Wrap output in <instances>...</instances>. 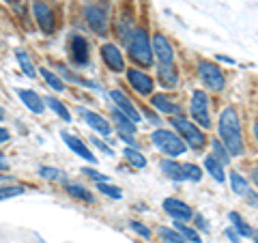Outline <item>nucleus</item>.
<instances>
[{
	"label": "nucleus",
	"instance_id": "f257e3e1",
	"mask_svg": "<svg viewBox=\"0 0 258 243\" xmlns=\"http://www.w3.org/2000/svg\"><path fill=\"white\" fill-rule=\"evenodd\" d=\"M217 132H220V142L224 144V149L228 151V155H243L245 144H243V132H241V120L237 110L228 106L222 110L220 118H217Z\"/></svg>",
	"mask_w": 258,
	"mask_h": 243
},
{
	"label": "nucleus",
	"instance_id": "f03ea898",
	"mask_svg": "<svg viewBox=\"0 0 258 243\" xmlns=\"http://www.w3.org/2000/svg\"><path fill=\"white\" fill-rule=\"evenodd\" d=\"M127 50H129V56L136 60L144 65V67H151L153 65V50H151V37L147 28H134L132 35L127 39Z\"/></svg>",
	"mask_w": 258,
	"mask_h": 243
},
{
	"label": "nucleus",
	"instance_id": "7ed1b4c3",
	"mask_svg": "<svg viewBox=\"0 0 258 243\" xmlns=\"http://www.w3.org/2000/svg\"><path fill=\"white\" fill-rule=\"evenodd\" d=\"M170 125L176 129V132H179L176 136H179L183 142H187L194 151L203 149L205 144H207L205 132H203V129H198V125H194L191 120H187L183 114H181V116H172V118H170Z\"/></svg>",
	"mask_w": 258,
	"mask_h": 243
},
{
	"label": "nucleus",
	"instance_id": "20e7f679",
	"mask_svg": "<svg viewBox=\"0 0 258 243\" xmlns=\"http://www.w3.org/2000/svg\"><path fill=\"white\" fill-rule=\"evenodd\" d=\"M151 142L155 144L161 153H166V155H170V157L183 155L185 149H187V144L174 132H170V129H155V132L151 134Z\"/></svg>",
	"mask_w": 258,
	"mask_h": 243
},
{
	"label": "nucleus",
	"instance_id": "39448f33",
	"mask_svg": "<svg viewBox=\"0 0 258 243\" xmlns=\"http://www.w3.org/2000/svg\"><path fill=\"white\" fill-rule=\"evenodd\" d=\"M198 76H200L203 84L209 88V91H213V93L224 91L226 78H224L222 69L217 67L215 63H211V60H200L198 63Z\"/></svg>",
	"mask_w": 258,
	"mask_h": 243
},
{
	"label": "nucleus",
	"instance_id": "423d86ee",
	"mask_svg": "<svg viewBox=\"0 0 258 243\" xmlns=\"http://www.w3.org/2000/svg\"><path fill=\"white\" fill-rule=\"evenodd\" d=\"M84 20L91 26V30H95L99 37L108 35V5L99 3V5H88L84 7Z\"/></svg>",
	"mask_w": 258,
	"mask_h": 243
},
{
	"label": "nucleus",
	"instance_id": "0eeeda50",
	"mask_svg": "<svg viewBox=\"0 0 258 243\" xmlns=\"http://www.w3.org/2000/svg\"><path fill=\"white\" fill-rule=\"evenodd\" d=\"M189 112H191V118L196 120L203 129H211L213 127L211 114H209V97H207L205 91H194L191 93Z\"/></svg>",
	"mask_w": 258,
	"mask_h": 243
},
{
	"label": "nucleus",
	"instance_id": "6e6552de",
	"mask_svg": "<svg viewBox=\"0 0 258 243\" xmlns=\"http://www.w3.org/2000/svg\"><path fill=\"white\" fill-rule=\"evenodd\" d=\"M32 15H35L39 28H41L45 35H52L56 30V15L45 0H32Z\"/></svg>",
	"mask_w": 258,
	"mask_h": 243
},
{
	"label": "nucleus",
	"instance_id": "1a4fd4ad",
	"mask_svg": "<svg viewBox=\"0 0 258 243\" xmlns=\"http://www.w3.org/2000/svg\"><path fill=\"white\" fill-rule=\"evenodd\" d=\"M69 56L76 67H86L91 63V50H88V41L82 35H71L69 39Z\"/></svg>",
	"mask_w": 258,
	"mask_h": 243
},
{
	"label": "nucleus",
	"instance_id": "9d476101",
	"mask_svg": "<svg viewBox=\"0 0 258 243\" xmlns=\"http://www.w3.org/2000/svg\"><path fill=\"white\" fill-rule=\"evenodd\" d=\"M110 99H112V103H114V108L120 112V114H125L134 125H136V123H140V118H142V116H140V112L136 110L134 101L129 99L127 95H123L120 91H112V93H110Z\"/></svg>",
	"mask_w": 258,
	"mask_h": 243
},
{
	"label": "nucleus",
	"instance_id": "9b49d317",
	"mask_svg": "<svg viewBox=\"0 0 258 243\" xmlns=\"http://www.w3.org/2000/svg\"><path fill=\"white\" fill-rule=\"evenodd\" d=\"M151 50H153V56H157L159 65H174L172 45H170V41H168L164 35H155V37H153Z\"/></svg>",
	"mask_w": 258,
	"mask_h": 243
},
{
	"label": "nucleus",
	"instance_id": "f8f14e48",
	"mask_svg": "<svg viewBox=\"0 0 258 243\" xmlns=\"http://www.w3.org/2000/svg\"><path fill=\"white\" fill-rule=\"evenodd\" d=\"M125 71H127L129 84H132V88H134L136 93H140V95H151L153 93L155 84H153V78L151 76H147L140 69H125Z\"/></svg>",
	"mask_w": 258,
	"mask_h": 243
},
{
	"label": "nucleus",
	"instance_id": "ddd939ff",
	"mask_svg": "<svg viewBox=\"0 0 258 243\" xmlns=\"http://www.w3.org/2000/svg\"><path fill=\"white\" fill-rule=\"evenodd\" d=\"M164 211L170 217H174V222H187L194 217V211H191V207L187 205V202H181L176 198H166L164 200Z\"/></svg>",
	"mask_w": 258,
	"mask_h": 243
},
{
	"label": "nucleus",
	"instance_id": "4468645a",
	"mask_svg": "<svg viewBox=\"0 0 258 243\" xmlns=\"http://www.w3.org/2000/svg\"><path fill=\"white\" fill-rule=\"evenodd\" d=\"M101 58H103V63H106L112 71H114V74H120V71H125L123 54H120V50H118L114 43H103V45H101Z\"/></svg>",
	"mask_w": 258,
	"mask_h": 243
},
{
	"label": "nucleus",
	"instance_id": "2eb2a0df",
	"mask_svg": "<svg viewBox=\"0 0 258 243\" xmlns=\"http://www.w3.org/2000/svg\"><path fill=\"white\" fill-rule=\"evenodd\" d=\"M60 138H62L64 144H67V147H69L71 151H74L78 157H82V159H86V161H91V164H95V161H97V157L91 153V149H88L86 144H84L82 140H80L78 136L69 134V132H60Z\"/></svg>",
	"mask_w": 258,
	"mask_h": 243
},
{
	"label": "nucleus",
	"instance_id": "dca6fc26",
	"mask_svg": "<svg viewBox=\"0 0 258 243\" xmlns=\"http://www.w3.org/2000/svg\"><path fill=\"white\" fill-rule=\"evenodd\" d=\"M80 114H82V118L86 120V125L91 127V129H95L97 134H101V136H110L112 134V127H110V123L106 118H103L101 114H95V112H91V110H80Z\"/></svg>",
	"mask_w": 258,
	"mask_h": 243
},
{
	"label": "nucleus",
	"instance_id": "f3484780",
	"mask_svg": "<svg viewBox=\"0 0 258 243\" xmlns=\"http://www.w3.org/2000/svg\"><path fill=\"white\" fill-rule=\"evenodd\" d=\"M18 95H20V99L26 103V108L30 112H35V114H43L45 106H43V99L39 97V93L30 91V88H18Z\"/></svg>",
	"mask_w": 258,
	"mask_h": 243
},
{
	"label": "nucleus",
	"instance_id": "a211bd4d",
	"mask_svg": "<svg viewBox=\"0 0 258 243\" xmlns=\"http://www.w3.org/2000/svg\"><path fill=\"white\" fill-rule=\"evenodd\" d=\"M151 106L159 112H164V114L181 116V106H176L170 97H166V95H151Z\"/></svg>",
	"mask_w": 258,
	"mask_h": 243
},
{
	"label": "nucleus",
	"instance_id": "6ab92c4d",
	"mask_svg": "<svg viewBox=\"0 0 258 243\" xmlns=\"http://www.w3.org/2000/svg\"><path fill=\"white\" fill-rule=\"evenodd\" d=\"M230 222H232V230H235L239 237H249L252 241H256V232H254V228L249 226L247 222H243V217H241L237 211H230Z\"/></svg>",
	"mask_w": 258,
	"mask_h": 243
},
{
	"label": "nucleus",
	"instance_id": "aec40b11",
	"mask_svg": "<svg viewBox=\"0 0 258 243\" xmlns=\"http://www.w3.org/2000/svg\"><path fill=\"white\" fill-rule=\"evenodd\" d=\"M157 71H159V80H161L164 86L174 88L176 84H179V71H176V65H159Z\"/></svg>",
	"mask_w": 258,
	"mask_h": 243
},
{
	"label": "nucleus",
	"instance_id": "412c9836",
	"mask_svg": "<svg viewBox=\"0 0 258 243\" xmlns=\"http://www.w3.org/2000/svg\"><path fill=\"white\" fill-rule=\"evenodd\" d=\"M161 170H164V174L168 176V179H172V181H185V176H183V168L179 161H174V159H161Z\"/></svg>",
	"mask_w": 258,
	"mask_h": 243
},
{
	"label": "nucleus",
	"instance_id": "4be33fe9",
	"mask_svg": "<svg viewBox=\"0 0 258 243\" xmlns=\"http://www.w3.org/2000/svg\"><path fill=\"white\" fill-rule=\"evenodd\" d=\"M112 120L116 123V129H118V134H129V136H134L136 134V125L129 120L125 114H120V112L116 108H112Z\"/></svg>",
	"mask_w": 258,
	"mask_h": 243
},
{
	"label": "nucleus",
	"instance_id": "5701e85b",
	"mask_svg": "<svg viewBox=\"0 0 258 243\" xmlns=\"http://www.w3.org/2000/svg\"><path fill=\"white\" fill-rule=\"evenodd\" d=\"M64 190H67L69 196L76 198V200H82V202H93L95 200L93 192H88L86 188H82V185H78V183H67L64 185Z\"/></svg>",
	"mask_w": 258,
	"mask_h": 243
},
{
	"label": "nucleus",
	"instance_id": "b1692460",
	"mask_svg": "<svg viewBox=\"0 0 258 243\" xmlns=\"http://www.w3.org/2000/svg\"><path fill=\"white\" fill-rule=\"evenodd\" d=\"M205 168L209 170V174H211L217 183H224V181H226L224 166H222L217 159H213V155H211V157H205Z\"/></svg>",
	"mask_w": 258,
	"mask_h": 243
},
{
	"label": "nucleus",
	"instance_id": "393cba45",
	"mask_svg": "<svg viewBox=\"0 0 258 243\" xmlns=\"http://www.w3.org/2000/svg\"><path fill=\"white\" fill-rule=\"evenodd\" d=\"M39 74H41V78L47 82V86L52 88V91H56V93H62L64 91V82L60 80V76H56L54 71H50V69H39Z\"/></svg>",
	"mask_w": 258,
	"mask_h": 243
},
{
	"label": "nucleus",
	"instance_id": "a878e982",
	"mask_svg": "<svg viewBox=\"0 0 258 243\" xmlns=\"http://www.w3.org/2000/svg\"><path fill=\"white\" fill-rule=\"evenodd\" d=\"M15 58H18V63H20V67H22V71L26 74L28 78H35L37 76V69H35V65H32V60H30V56L24 52V50H18L15 52Z\"/></svg>",
	"mask_w": 258,
	"mask_h": 243
},
{
	"label": "nucleus",
	"instance_id": "bb28decb",
	"mask_svg": "<svg viewBox=\"0 0 258 243\" xmlns=\"http://www.w3.org/2000/svg\"><path fill=\"white\" fill-rule=\"evenodd\" d=\"M174 226H176L174 230L179 232L183 239H187V243H200L198 230H194V228H189V226H185V222H174Z\"/></svg>",
	"mask_w": 258,
	"mask_h": 243
},
{
	"label": "nucleus",
	"instance_id": "cd10ccee",
	"mask_svg": "<svg viewBox=\"0 0 258 243\" xmlns=\"http://www.w3.org/2000/svg\"><path fill=\"white\" fill-rule=\"evenodd\" d=\"M230 188H232V192H235V194L243 196V194L249 192V183L239 172H230Z\"/></svg>",
	"mask_w": 258,
	"mask_h": 243
},
{
	"label": "nucleus",
	"instance_id": "c85d7f7f",
	"mask_svg": "<svg viewBox=\"0 0 258 243\" xmlns=\"http://www.w3.org/2000/svg\"><path fill=\"white\" fill-rule=\"evenodd\" d=\"M125 159L132 166H136V168H144V166H147V157H144L142 153L138 149H134V147H127L125 149Z\"/></svg>",
	"mask_w": 258,
	"mask_h": 243
},
{
	"label": "nucleus",
	"instance_id": "c756f323",
	"mask_svg": "<svg viewBox=\"0 0 258 243\" xmlns=\"http://www.w3.org/2000/svg\"><path fill=\"white\" fill-rule=\"evenodd\" d=\"M58 76H62V78H67L69 82H74V84H82V86H88V88H97V84H93V82H88V80H84V78H80V76H76V74H71V71L64 67V65H58Z\"/></svg>",
	"mask_w": 258,
	"mask_h": 243
},
{
	"label": "nucleus",
	"instance_id": "7c9ffc66",
	"mask_svg": "<svg viewBox=\"0 0 258 243\" xmlns=\"http://www.w3.org/2000/svg\"><path fill=\"white\" fill-rule=\"evenodd\" d=\"M45 103H47V106H50L54 112H56V114H58L62 120H64V123H69V120H71V114H69V110L67 108H64L62 106V103L58 101V99H56V97H45Z\"/></svg>",
	"mask_w": 258,
	"mask_h": 243
},
{
	"label": "nucleus",
	"instance_id": "2f4dec72",
	"mask_svg": "<svg viewBox=\"0 0 258 243\" xmlns=\"http://www.w3.org/2000/svg\"><path fill=\"white\" fill-rule=\"evenodd\" d=\"M211 149H213V159H217L222 166L230 164V155H228V151L224 149V144H222L220 140H213V142H211Z\"/></svg>",
	"mask_w": 258,
	"mask_h": 243
},
{
	"label": "nucleus",
	"instance_id": "473e14b6",
	"mask_svg": "<svg viewBox=\"0 0 258 243\" xmlns=\"http://www.w3.org/2000/svg\"><path fill=\"white\" fill-rule=\"evenodd\" d=\"M39 174H41L43 179H47V181H62L64 179L62 170L52 168V166H41V168H39Z\"/></svg>",
	"mask_w": 258,
	"mask_h": 243
},
{
	"label": "nucleus",
	"instance_id": "72a5a7b5",
	"mask_svg": "<svg viewBox=\"0 0 258 243\" xmlns=\"http://www.w3.org/2000/svg\"><path fill=\"white\" fill-rule=\"evenodd\" d=\"M24 192H26V188H22V185H7V188H0V202L15 198V196H22Z\"/></svg>",
	"mask_w": 258,
	"mask_h": 243
},
{
	"label": "nucleus",
	"instance_id": "f704fd0d",
	"mask_svg": "<svg viewBox=\"0 0 258 243\" xmlns=\"http://www.w3.org/2000/svg\"><path fill=\"white\" fill-rule=\"evenodd\" d=\"M183 168V176H185V179H187V181H200V179H203V170H200L196 164H185V166H181Z\"/></svg>",
	"mask_w": 258,
	"mask_h": 243
},
{
	"label": "nucleus",
	"instance_id": "c9c22d12",
	"mask_svg": "<svg viewBox=\"0 0 258 243\" xmlns=\"http://www.w3.org/2000/svg\"><path fill=\"white\" fill-rule=\"evenodd\" d=\"M159 237L164 239V243H185V239L181 237L179 232H176V230H170V228H164V226L159 228Z\"/></svg>",
	"mask_w": 258,
	"mask_h": 243
},
{
	"label": "nucleus",
	"instance_id": "e433bc0d",
	"mask_svg": "<svg viewBox=\"0 0 258 243\" xmlns=\"http://www.w3.org/2000/svg\"><path fill=\"white\" fill-rule=\"evenodd\" d=\"M97 192L106 194V196H112V198H123V192L116 185H108V183H97Z\"/></svg>",
	"mask_w": 258,
	"mask_h": 243
},
{
	"label": "nucleus",
	"instance_id": "4c0bfd02",
	"mask_svg": "<svg viewBox=\"0 0 258 243\" xmlns=\"http://www.w3.org/2000/svg\"><path fill=\"white\" fill-rule=\"evenodd\" d=\"M82 174H86L88 179H93V181H97V183H106V181H108V176L101 174L99 170H95V168H82Z\"/></svg>",
	"mask_w": 258,
	"mask_h": 243
},
{
	"label": "nucleus",
	"instance_id": "58836bf2",
	"mask_svg": "<svg viewBox=\"0 0 258 243\" xmlns=\"http://www.w3.org/2000/svg\"><path fill=\"white\" fill-rule=\"evenodd\" d=\"M129 228H132L134 232H138L140 237H144V239H151V230L147 228L144 224H140V222H136V220H132L129 222Z\"/></svg>",
	"mask_w": 258,
	"mask_h": 243
},
{
	"label": "nucleus",
	"instance_id": "ea45409f",
	"mask_svg": "<svg viewBox=\"0 0 258 243\" xmlns=\"http://www.w3.org/2000/svg\"><path fill=\"white\" fill-rule=\"evenodd\" d=\"M91 142H93V144H95V147L99 149V151H103V153H106V155H114V151H112V147H108V144L103 142V140H99V138H93Z\"/></svg>",
	"mask_w": 258,
	"mask_h": 243
},
{
	"label": "nucleus",
	"instance_id": "a19ab883",
	"mask_svg": "<svg viewBox=\"0 0 258 243\" xmlns=\"http://www.w3.org/2000/svg\"><path fill=\"white\" fill-rule=\"evenodd\" d=\"M226 237H228L232 243H241V237H239V234L232 230V228H226Z\"/></svg>",
	"mask_w": 258,
	"mask_h": 243
},
{
	"label": "nucleus",
	"instance_id": "79ce46f5",
	"mask_svg": "<svg viewBox=\"0 0 258 243\" xmlns=\"http://www.w3.org/2000/svg\"><path fill=\"white\" fill-rule=\"evenodd\" d=\"M9 138H11V134H9V129H5V127H0V144H5V142H9Z\"/></svg>",
	"mask_w": 258,
	"mask_h": 243
},
{
	"label": "nucleus",
	"instance_id": "37998d69",
	"mask_svg": "<svg viewBox=\"0 0 258 243\" xmlns=\"http://www.w3.org/2000/svg\"><path fill=\"white\" fill-rule=\"evenodd\" d=\"M118 136H120V140H123V142H127L129 147H134V149H136V140H134V136H129V134H118Z\"/></svg>",
	"mask_w": 258,
	"mask_h": 243
},
{
	"label": "nucleus",
	"instance_id": "c03bdc74",
	"mask_svg": "<svg viewBox=\"0 0 258 243\" xmlns=\"http://www.w3.org/2000/svg\"><path fill=\"white\" fill-rule=\"evenodd\" d=\"M194 220H196V226L200 224V228H205V230L209 228V226H207V220H205L203 215H194Z\"/></svg>",
	"mask_w": 258,
	"mask_h": 243
},
{
	"label": "nucleus",
	"instance_id": "a18cd8bd",
	"mask_svg": "<svg viewBox=\"0 0 258 243\" xmlns=\"http://www.w3.org/2000/svg\"><path fill=\"white\" fill-rule=\"evenodd\" d=\"M0 170H3V172H5V170H9V161L5 159V153L3 151H0Z\"/></svg>",
	"mask_w": 258,
	"mask_h": 243
},
{
	"label": "nucleus",
	"instance_id": "49530a36",
	"mask_svg": "<svg viewBox=\"0 0 258 243\" xmlns=\"http://www.w3.org/2000/svg\"><path fill=\"white\" fill-rule=\"evenodd\" d=\"M215 58H217V60H222V63H228V65H235V60H232V58H228V56H222V54H217V56H215Z\"/></svg>",
	"mask_w": 258,
	"mask_h": 243
},
{
	"label": "nucleus",
	"instance_id": "de8ad7c7",
	"mask_svg": "<svg viewBox=\"0 0 258 243\" xmlns=\"http://www.w3.org/2000/svg\"><path fill=\"white\" fill-rule=\"evenodd\" d=\"M247 196H249V202H252V207H256V192H254V190H249V192H247Z\"/></svg>",
	"mask_w": 258,
	"mask_h": 243
},
{
	"label": "nucleus",
	"instance_id": "09e8293b",
	"mask_svg": "<svg viewBox=\"0 0 258 243\" xmlns=\"http://www.w3.org/2000/svg\"><path fill=\"white\" fill-rule=\"evenodd\" d=\"M5 118V110H3V106H0V120Z\"/></svg>",
	"mask_w": 258,
	"mask_h": 243
},
{
	"label": "nucleus",
	"instance_id": "8fccbe9b",
	"mask_svg": "<svg viewBox=\"0 0 258 243\" xmlns=\"http://www.w3.org/2000/svg\"><path fill=\"white\" fill-rule=\"evenodd\" d=\"M5 3H18V0H5Z\"/></svg>",
	"mask_w": 258,
	"mask_h": 243
}]
</instances>
